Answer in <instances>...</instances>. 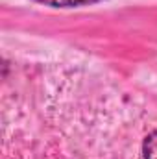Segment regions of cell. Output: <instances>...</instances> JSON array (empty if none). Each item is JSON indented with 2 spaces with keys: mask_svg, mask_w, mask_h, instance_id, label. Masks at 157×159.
I'll return each instance as SVG.
<instances>
[{
  "mask_svg": "<svg viewBox=\"0 0 157 159\" xmlns=\"http://www.w3.org/2000/svg\"><path fill=\"white\" fill-rule=\"evenodd\" d=\"M142 154H144V159H157V129L146 137L142 144Z\"/></svg>",
  "mask_w": 157,
  "mask_h": 159,
  "instance_id": "cell-2",
  "label": "cell"
},
{
  "mask_svg": "<svg viewBox=\"0 0 157 159\" xmlns=\"http://www.w3.org/2000/svg\"><path fill=\"white\" fill-rule=\"evenodd\" d=\"M44 6H52V7H76V6H87V4H94L100 0H35Z\"/></svg>",
  "mask_w": 157,
  "mask_h": 159,
  "instance_id": "cell-1",
  "label": "cell"
}]
</instances>
